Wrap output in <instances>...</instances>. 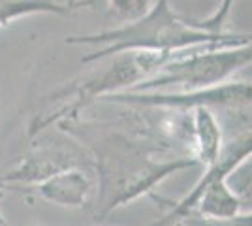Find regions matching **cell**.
<instances>
[{"instance_id":"3","label":"cell","mask_w":252,"mask_h":226,"mask_svg":"<svg viewBox=\"0 0 252 226\" xmlns=\"http://www.w3.org/2000/svg\"><path fill=\"white\" fill-rule=\"evenodd\" d=\"M251 159V130L222 147L219 161L203 168V175L183 200L175 202L169 213L149 226H168L179 217L196 215L207 221H231L241 213L245 202L233 189L228 187V177L243 162Z\"/></svg>"},{"instance_id":"6","label":"cell","mask_w":252,"mask_h":226,"mask_svg":"<svg viewBox=\"0 0 252 226\" xmlns=\"http://www.w3.org/2000/svg\"><path fill=\"white\" fill-rule=\"evenodd\" d=\"M93 4H94L93 0H68V2L64 0H0V29L27 15H38V13L70 15Z\"/></svg>"},{"instance_id":"8","label":"cell","mask_w":252,"mask_h":226,"mask_svg":"<svg viewBox=\"0 0 252 226\" xmlns=\"http://www.w3.org/2000/svg\"><path fill=\"white\" fill-rule=\"evenodd\" d=\"M233 4L235 0H222L219 10L215 11L211 17H207L205 21H190L194 27H198L201 31H209V32H222L224 29V23L228 21L231 10H233Z\"/></svg>"},{"instance_id":"5","label":"cell","mask_w":252,"mask_h":226,"mask_svg":"<svg viewBox=\"0 0 252 226\" xmlns=\"http://www.w3.org/2000/svg\"><path fill=\"white\" fill-rule=\"evenodd\" d=\"M192 111V143L194 161L209 168L222 153V130L209 106H194Z\"/></svg>"},{"instance_id":"4","label":"cell","mask_w":252,"mask_h":226,"mask_svg":"<svg viewBox=\"0 0 252 226\" xmlns=\"http://www.w3.org/2000/svg\"><path fill=\"white\" fill-rule=\"evenodd\" d=\"M34 191L51 204L63 207H81L91 202L94 187L85 172L77 168H66L36 183Z\"/></svg>"},{"instance_id":"7","label":"cell","mask_w":252,"mask_h":226,"mask_svg":"<svg viewBox=\"0 0 252 226\" xmlns=\"http://www.w3.org/2000/svg\"><path fill=\"white\" fill-rule=\"evenodd\" d=\"M153 2L155 0H109V6L117 15L125 17L128 21H134L151 8Z\"/></svg>"},{"instance_id":"1","label":"cell","mask_w":252,"mask_h":226,"mask_svg":"<svg viewBox=\"0 0 252 226\" xmlns=\"http://www.w3.org/2000/svg\"><path fill=\"white\" fill-rule=\"evenodd\" d=\"M66 43H105V47L94 53L85 55L81 63L102 61L121 53H162L171 59L192 47L201 45H228L245 47L251 45L247 34L209 32L194 27L190 19L177 15L169 8V0H155L141 17L119 29L102 31L85 36H68Z\"/></svg>"},{"instance_id":"2","label":"cell","mask_w":252,"mask_h":226,"mask_svg":"<svg viewBox=\"0 0 252 226\" xmlns=\"http://www.w3.org/2000/svg\"><path fill=\"white\" fill-rule=\"evenodd\" d=\"M251 45L228 47V45H201L192 47L173 57L158 70L125 93H166L177 89V93H198L211 87L224 85L237 70L251 63Z\"/></svg>"}]
</instances>
